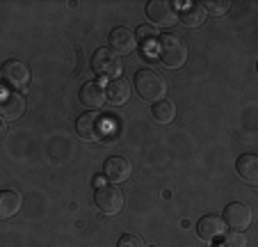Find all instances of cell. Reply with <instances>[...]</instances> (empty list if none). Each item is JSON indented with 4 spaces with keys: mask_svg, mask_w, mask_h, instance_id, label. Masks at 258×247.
Returning <instances> with one entry per match:
<instances>
[{
    "mask_svg": "<svg viewBox=\"0 0 258 247\" xmlns=\"http://www.w3.org/2000/svg\"><path fill=\"white\" fill-rule=\"evenodd\" d=\"M158 55L167 69H178L187 62V44L178 34L165 32L158 39Z\"/></svg>",
    "mask_w": 258,
    "mask_h": 247,
    "instance_id": "1",
    "label": "cell"
},
{
    "mask_svg": "<svg viewBox=\"0 0 258 247\" xmlns=\"http://www.w3.org/2000/svg\"><path fill=\"white\" fill-rule=\"evenodd\" d=\"M135 89L144 101H160L167 98V80L153 69H140L135 73Z\"/></svg>",
    "mask_w": 258,
    "mask_h": 247,
    "instance_id": "2",
    "label": "cell"
},
{
    "mask_svg": "<svg viewBox=\"0 0 258 247\" xmlns=\"http://www.w3.org/2000/svg\"><path fill=\"white\" fill-rule=\"evenodd\" d=\"M107 119H110V117H103V115H98V112L89 110L76 119V133H78V137L85 142H98L105 135Z\"/></svg>",
    "mask_w": 258,
    "mask_h": 247,
    "instance_id": "3",
    "label": "cell"
},
{
    "mask_svg": "<svg viewBox=\"0 0 258 247\" xmlns=\"http://www.w3.org/2000/svg\"><path fill=\"white\" fill-rule=\"evenodd\" d=\"M92 69L96 76L114 80V78L121 76L123 64H121V58L114 55L110 48H98V51H94V55H92Z\"/></svg>",
    "mask_w": 258,
    "mask_h": 247,
    "instance_id": "4",
    "label": "cell"
},
{
    "mask_svg": "<svg viewBox=\"0 0 258 247\" xmlns=\"http://www.w3.org/2000/svg\"><path fill=\"white\" fill-rule=\"evenodd\" d=\"M94 202H96L101 213L119 215L123 209V204H126V199H123V192L117 185H101V188H96V192H94Z\"/></svg>",
    "mask_w": 258,
    "mask_h": 247,
    "instance_id": "5",
    "label": "cell"
},
{
    "mask_svg": "<svg viewBox=\"0 0 258 247\" xmlns=\"http://www.w3.org/2000/svg\"><path fill=\"white\" fill-rule=\"evenodd\" d=\"M144 12H146V16H149V21L156 23L158 28H171V25L178 21L176 5L169 3V0H151Z\"/></svg>",
    "mask_w": 258,
    "mask_h": 247,
    "instance_id": "6",
    "label": "cell"
},
{
    "mask_svg": "<svg viewBox=\"0 0 258 247\" xmlns=\"http://www.w3.org/2000/svg\"><path fill=\"white\" fill-rule=\"evenodd\" d=\"M0 73H3L7 85L14 89H25L30 85V69L21 60H7L3 64V69H0Z\"/></svg>",
    "mask_w": 258,
    "mask_h": 247,
    "instance_id": "7",
    "label": "cell"
},
{
    "mask_svg": "<svg viewBox=\"0 0 258 247\" xmlns=\"http://www.w3.org/2000/svg\"><path fill=\"white\" fill-rule=\"evenodd\" d=\"M23 112H25L23 94L12 92V89H3L0 92V119L16 121L23 117Z\"/></svg>",
    "mask_w": 258,
    "mask_h": 247,
    "instance_id": "8",
    "label": "cell"
},
{
    "mask_svg": "<svg viewBox=\"0 0 258 247\" xmlns=\"http://www.w3.org/2000/svg\"><path fill=\"white\" fill-rule=\"evenodd\" d=\"M226 227H231L233 231H244L251 224V209L242 202H233L224 209V215H222Z\"/></svg>",
    "mask_w": 258,
    "mask_h": 247,
    "instance_id": "9",
    "label": "cell"
},
{
    "mask_svg": "<svg viewBox=\"0 0 258 247\" xmlns=\"http://www.w3.org/2000/svg\"><path fill=\"white\" fill-rule=\"evenodd\" d=\"M131 174H133V165L123 156H110L105 160V165H103V176L107 181H112V183H123V181L131 179Z\"/></svg>",
    "mask_w": 258,
    "mask_h": 247,
    "instance_id": "10",
    "label": "cell"
},
{
    "mask_svg": "<svg viewBox=\"0 0 258 247\" xmlns=\"http://www.w3.org/2000/svg\"><path fill=\"white\" fill-rule=\"evenodd\" d=\"M107 41H110V51H112L114 55H131L133 51L137 48L135 32H131V28H123V25L114 28L112 32H110Z\"/></svg>",
    "mask_w": 258,
    "mask_h": 247,
    "instance_id": "11",
    "label": "cell"
},
{
    "mask_svg": "<svg viewBox=\"0 0 258 247\" xmlns=\"http://www.w3.org/2000/svg\"><path fill=\"white\" fill-rule=\"evenodd\" d=\"M78 96H80V103H83L85 108L96 112L98 108H103V103H105V85L98 80H89L80 87Z\"/></svg>",
    "mask_w": 258,
    "mask_h": 247,
    "instance_id": "12",
    "label": "cell"
},
{
    "mask_svg": "<svg viewBox=\"0 0 258 247\" xmlns=\"http://www.w3.org/2000/svg\"><path fill=\"white\" fill-rule=\"evenodd\" d=\"M197 233H199V238H204V240H215V238L224 236L226 233V224L224 220L219 218V215H204V218L199 220V224H197Z\"/></svg>",
    "mask_w": 258,
    "mask_h": 247,
    "instance_id": "13",
    "label": "cell"
},
{
    "mask_svg": "<svg viewBox=\"0 0 258 247\" xmlns=\"http://www.w3.org/2000/svg\"><path fill=\"white\" fill-rule=\"evenodd\" d=\"M131 98V82L123 80V78H114V80L107 82L105 87V101L112 103V106H123V103Z\"/></svg>",
    "mask_w": 258,
    "mask_h": 247,
    "instance_id": "14",
    "label": "cell"
},
{
    "mask_svg": "<svg viewBox=\"0 0 258 247\" xmlns=\"http://www.w3.org/2000/svg\"><path fill=\"white\" fill-rule=\"evenodd\" d=\"M235 170H238V174L242 181L256 185L258 183V156L256 154H242L238 158V163H235Z\"/></svg>",
    "mask_w": 258,
    "mask_h": 247,
    "instance_id": "15",
    "label": "cell"
},
{
    "mask_svg": "<svg viewBox=\"0 0 258 247\" xmlns=\"http://www.w3.org/2000/svg\"><path fill=\"white\" fill-rule=\"evenodd\" d=\"M135 39H137V46H142V51H144V55H151L153 48H158V39H160V34H158V28H153V25H140L135 32Z\"/></svg>",
    "mask_w": 258,
    "mask_h": 247,
    "instance_id": "16",
    "label": "cell"
},
{
    "mask_svg": "<svg viewBox=\"0 0 258 247\" xmlns=\"http://www.w3.org/2000/svg\"><path fill=\"white\" fill-rule=\"evenodd\" d=\"M206 16H208V14H206L204 5H199V3H185V7L180 10L178 19L183 21L187 28H199V25H204Z\"/></svg>",
    "mask_w": 258,
    "mask_h": 247,
    "instance_id": "17",
    "label": "cell"
},
{
    "mask_svg": "<svg viewBox=\"0 0 258 247\" xmlns=\"http://www.w3.org/2000/svg\"><path fill=\"white\" fill-rule=\"evenodd\" d=\"M21 211V194L14 190H0V220H7Z\"/></svg>",
    "mask_w": 258,
    "mask_h": 247,
    "instance_id": "18",
    "label": "cell"
},
{
    "mask_svg": "<svg viewBox=\"0 0 258 247\" xmlns=\"http://www.w3.org/2000/svg\"><path fill=\"white\" fill-rule=\"evenodd\" d=\"M151 115L158 124H171L176 119V106L169 101V98H160V101L153 103Z\"/></svg>",
    "mask_w": 258,
    "mask_h": 247,
    "instance_id": "19",
    "label": "cell"
},
{
    "mask_svg": "<svg viewBox=\"0 0 258 247\" xmlns=\"http://www.w3.org/2000/svg\"><path fill=\"white\" fill-rule=\"evenodd\" d=\"M204 10H206V14L222 16V14H226V12L231 10V3H229V0H224V3H219V0H206Z\"/></svg>",
    "mask_w": 258,
    "mask_h": 247,
    "instance_id": "20",
    "label": "cell"
},
{
    "mask_svg": "<svg viewBox=\"0 0 258 247\" xmlns=\"http://www.w3.org/2000/svg\"><path fill=\"white\" fill-rule=\"evenodd\" d=\"M219 247H247V236L244 231H229L224 233V245Z\"/></svg>",
    "mask_w": 258,
    "mask_h": 247,
    "instance_id": "21",
    "label": "cell"
},
{
    "mask_svg": "<svg viewBox=\"0 0 258 247\" xmlns=\"http://www.w3.org/2000/svg\"><path fill=\"white\" fill-rule=\"evenodd\" d=\"M117 247H146L144 240H142L140 236H133V233H123L121 238H119Z\"/></svg>",
    "mask_w": 258,
    "mask_h": 247,
    "instance_id": "22",
    "label": "cell"
},
{
    "mask_svg": "<svg viewBox=\"0 0 258 247\" xmlns=\"http://www.w3.org/2000/svg\"><path fill=\"white\" fill-rule=\"evenodd\" d=\"M5 135V126H3V121H0V137Z\"/></svg>",
    "mask_w": 258,
    "mask_h": 247,
    "instance_id": "23",
    "label": "cell"
},
{
    "mask_svg": "<svg viewBox=\"0 0 258 247\" xmlns=\"http://www.w3.org/2000/svg\"><path fill=\"white\" fill-rule=\"evenodd\" d=\"M0 76H3V73H0Z\"/></svg>",
    "mask_w": 258,
    "mask_h": 247,
    "instance_id": "24",
    "label": "cell"
}]
</instances>
